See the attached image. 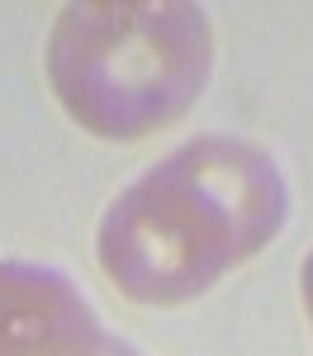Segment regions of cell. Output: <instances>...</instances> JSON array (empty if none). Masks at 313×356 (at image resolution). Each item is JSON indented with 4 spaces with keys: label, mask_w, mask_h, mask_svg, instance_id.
Returning a JSON list of instances; mask_svg holds the SVG:
<instances>
[{
    "label": "cell",
    "mask_w": 313,
    "mask_h": 356,
    "mask_svg": "<svg viewBox=\"0 0 313 356\" xmlns=\"http://www.w3.org/2000/svg\"><path fill=\"white\" fill-rule=\"evenodd\" d=\"M289 186L266 147L204 134L114 195L95 257L133 304H190L285 228Z\"/></svg>",
    "instance_id": "6da1fadb"
},
{
    "label": "cell",
    "mask_w": 313,
    "mask_h": 356,
    "mask_svg": "<svg viewBox=\"0 0 313 356\" xmlns=\"http://www.w3.org/2000/svg\"><path fill=\"white\" fill-rule=\"evenodd\" d=\"M214 72V29L190 0H81L48 38V81L85 134L138 143L176 124Z\"/></svg>",
    "instance_id": "7a4b0ae2"
},
{
    "label": "cell",
    "mask_w": 313,
    "mask_h": 356,
    "mask_svg": "<svg viewBox=\"0 0 313 356\" xmlns=\"http://www.w3.org/2000/svg\"><path fill=\"white\" fill-rule=\"evenodd\" d=\"M105 328L53 266L0 261V356H100Z\"/></svg>",
    "instance_id": "3957f363"
},
{
    "label": "cell",
    "mask_w": 313,
    "mask_h": 356,
    "mask_svg": "<svg viewBox=\"0 0 313 356\" xmlns=\"http://www.w3.org/2000/svg\"><path fill=\"white\" fill-rule=\"evenodd\" d=\"M304 309H309V318H313V257L304 261Z\"/></svg>",
    "instance_id": "277c9868"
}]
</instances>
